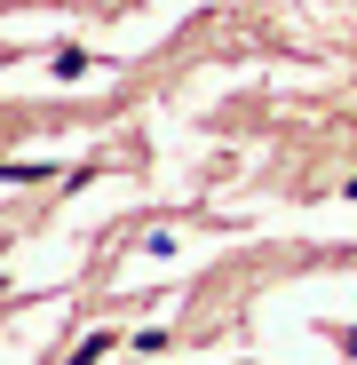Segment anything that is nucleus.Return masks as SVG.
<instances>
[{
	"mask_svg": "<svg viewBox=\"0 0 357 365\" xmlns=\"http://www.w3.org/2000/svg\"><path fill=\"white\" fill-rule=\"evenodd\" d=\"M103 349H111V334H95V341H80V357H72V365H95Z\"/></svg>",
	"mask_w": 357,
	"mask_h": 365,
	"instance_id": "1",
	"label": "nucleus"
},
{
	"mask_svg": "<svg viewBox=\"0 0 357 365\" xmlns=\"http://www.w3.org/2000/svg\"><path fill=\"white\" fill-rule=\"evenodd\" d=\"M341 349H349V357H357V334H341Z\"/></svg>",
	"mask_w": 357,
	"mask_h": 365,
	"instance_id": "2",
	"label": "nucleus"
}]
</instances>
